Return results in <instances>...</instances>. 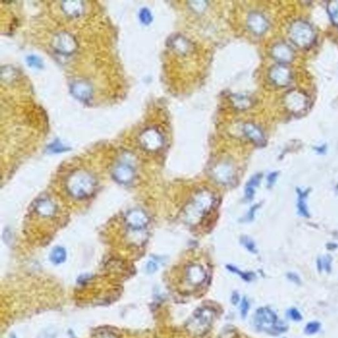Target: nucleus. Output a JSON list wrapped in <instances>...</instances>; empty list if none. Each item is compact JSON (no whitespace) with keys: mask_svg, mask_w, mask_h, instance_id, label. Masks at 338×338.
<instances>
[{"mask_svg":"<svg viewBox=\"0 0 338 338\" xmlns=\"http://www.w3.org/2000/svg\"><path fill=\"white\" fill-rule=\"evenodd\" d=\"M65 186L67 192L74 198H87L96 190L97 181L89 172L76 171L68 176Z\"/></svg>","mask_w":338,"mask_h":338,"instance_id":"nucleus-1","label":"nucleus"},{"mask_svg":"<svg viewBox=\"0 0 338 338\" xmlns=\"http://www.w3.org/2000/svg\"><path fill=\"white\" fill-rule=\"evenodd\" d=\"M213 311L209 308H201L194 313L188 323V328L196 334L207 332L212 324Z\"/></svg>","mask_w":338,"mask_h":338,"instance_id":"nucleus-2","label":"nucleus"},{"mask_svg":"<svg viewBox=\"0 0 338 338\" xmlns=\"http://www.w3.org/2000/svg\"><path fill=\"white\" fill-rule=\"evenodd\" d=\"M256 327L260 330L269 333L278 332L280 328L278 326V318L272 310L267 308H261L255 316Z\"/></svg>","mask_w":338,"mask_h":338,"instance_id":"nucleus-3","label":"nucleus"},{"mask_svg":"<svg viewBox=\"0 0 338 338\" xmlns=\"http://www.w3.org/2000/svg\"><path fill=\"white\" fill-rule=\"evenodd\" d=\"M124 220L127 226L135 231L142 230L149 223V218L146 213L138 209H134L127 213Z\"/></svg>","mask_w":338,"mask_h":338,"instance_id":"nucleus-4","label":"nucleus"},{"mask_svg":"<svg viewBox=\"0 0 338 338\" xmlns=\"http://www.w3.org/2000/svg\"><path fill=\"white\" fill-rule=\"evenodd\" d=\"M112 175L118 183L127 185L132 182L135 177V170L131 165L120 163L113 170Z\"/></svg>","mask_w":338,"mask_h":338,"instance_id":"nucleus-5","label":"nucleus"},{"mask_svg":"<svg viewBox=\"0 0 338 338\" xmlns=\"http://www.w3.org/2000/svg\"><path fill=\"white\" fill-rule=\"evenodd\" d=\"M35 210L40 216L50 217L55 215L57 208L51 199L41 198L36 202Z\"/></svg>","mask_w":338,"mask_h":338,"instance_id":"nucleus-6","label":"nucleus"},{"mask_svg":"<svg viewBox=\"0 0 338 338\" xmlns=\"http://www.w3.org/2000/svg\"><path fill=\"white\" fill-rule=\"evenodd\" d=\"M142 146L148 150H156L162 145V138L160 136L156 133H146L142 136Z\"/></svg>","mask_w":338,"mask_h":338,"instance_id":"nucleus-7","label":"nucleus"},{"mask_svg":"<svg viewBox=\"0 0 338 338\" xmlns=\"http://www.w3.org/2000/svg\"><path fill=\"white\" fill-rule=\"evenodd\" d=\"M188 279L192 284L199 285L205 280V272L200 266L193 265L188 269Z\"/></svg>","mask_w":338,"mask_h":338,"instance_id":"nucleus-8","label":"nucleus"},{"mask_svg":"<svg viewBox=\"0 0 338 338\" xmlns=\"http://www.w3.org/2000/svg\"><path fill=\"white\" fill-rule=\"evenodd\" d=\"M297 192H298L299 196V203L298 205H297L299 212L301 215H303V216L308 217H309V213H308V208L305 201V199L307 196L308 192H303L299 189L297 190Z\"/></svg>","mask_w":338,"mask_h":338,"instance_id":"nucleus-9","label":"nucleus"},{"mask_svg":"<svg viewBox=\"0 0 338 338\" xmlns=\"http://www.w3.org/2000/svg\"><path fill=\"white\" fill-rule=\"evenodd\" d=\"M52 262L56 264H61L64 262L66 258V253L62 247L58 246L52 251L51 256Z\"/></svg>","mask_w":338,"mask_h":338,"instance_id":"nucleus-10","label":"nucleus"},{"mask_svg":"<svg viewBox=\"0 0 338 338\" xmlns=\"http://www.w3.org/2000/svg\"><path fill=\"white\" fill-rule=\"evenodd\" d=\"M242 244L251 253H256V249L255 242L248 237H242L241 238Z\"/></svg>","mask_w":338,"mask_h":338,"instance_id":"nucleus-11","label":"nucleus"},{"mask_svg":"<svg viewBox=\"0 0 338 338\" xmlns=\"http://www.w3.org/2000/svg\"><path fill=\"white\" fill-rule=\"evenodd\" d=\"M321 325L317 322H311L308 323L306 326L305 331L308 334H313V333H317L319 330Z\"/></svg>","mask_w":338,"mask_h":338,"instance_id":"nucleus-12","label":"nucleus"},{"mask_svg":"<svg viewBox=\"0 0 338 338\" xmlns=\"http://www.w3.org/2000/svg\"><path fill=\"white\" fill-rule=\"evenodd\" d=\"M96 338H119L114 333L106 330H101L96 333Z\"/></svg>","mask_w":338,"mask_h":338,"instance_id":"nucleus-13","label":"nucleus"},{"mask_svg":"<svg viewBox=\"0 0 338 338\" xmlns=\"http://www.w3.org/2000/svg\"><path fill=\"white\" fill-rule=\"evenodd\" d=\"M262 174H256L255 176L252 177L250 181L247 183L246 186H249V187L255 188L258 187V185L260 184V181L261 178H262Z\"/></svg>","mask_w":338,"mask_h":338,"instance_id":"nucleus-14","label":"nucleus"},{"mask_svg":"<svg viewBox=\"0 0 338 338\" xmlns=\"http://www.w3.org/2000/svg\"><path fill=\"white\" fill-rule=\"evenodd\" d=\"M140 17L142 21L145 22V24H149V22H150L151 21L150 13H149L148 10H146V9L143 10L142 12H141Z\"/></svg>","mask_w":338,"mask_h":338,"instance_id":"nucleus-15","label":"nucleus"},{"mask_svg":"<svg viewBox=\"0 0 338 338\" xmlns=\"http://www.w3.org/2000/svg\"><path fill=\"white\" fill-rule=\"evenodd\" d=\"M255 192V188L246 186V188H245V196H246V198L248 200L251 201L253 199Z\"/></svg>","mask_w":338,"mask_h":338,"instance_id":"nucleus-16","label":"nucleus"},{"mask_svg":"<svg viewBox=\"0 0 338 338\" xmlns=\"http://www.w3.org/2000/svg\"><path fill=\"white\" fill-rule=\"evenodd\" d=\"M249 308V305L248 301H247L246 299L244 298L243 299V300H242L241 303V307H240V309H241V315L242 317L244 318L246 316Z\"/></svg>","mask_w":338,"mask_h":338,"instance_id":"nucleus-17","label":"nucleus"},{"mask_svg":"<svg viewBox=\"0 0 338 338\" xmlns=\"http://www.w3.org/2000/svg\"><path fill=\"white\" fill-rule=\"evenodd\" d=\"M290 317H291L292 319H294V321H300L302 319L301 314L300 312L298 311L296 308H292L289 312Z\"/></svg>","mask_w":338,"mask_h":338,"instance_id":"nucleus-18","label":"nucleus"},{"mask_svg":"<svg viewBox=\"0 0 338 338\" xmlns=\"http://www.w3.org/2000/svg\"><path fill=\"white\" fill-rule=\"evenodd\" d=\"M157 269V265L153 261H149L147 265V271L149 273H154Z\"/></svg>","mask_w":338,"mask_h":338,"instance_id":"nucleus-19","label":"nucleus"},{"mask_svg":"<svg viewBox=\"0 0 338 338\" xmlns=\"http://www.w3.org/2000/svg\"><path fill=\"white\" fill-rule=\"evenodd\" d=\"M278 172H272L268 177H267V181H268V184L269 186L273 185L274 183L276 182L277 177H278Z\"/></svg>","mask_w":338,"mask_h":338,"instance_id":"nucleus-20","label":"nucleus"},{"mask_svg":"<svg viewBox=\"0 0 338 338\" xmlns=\"http://www.w3.org/2000/svg\"><path fill=\"white\" fill-rule=\"evenodd\" d=\"M28 61L29 63L32 65H34V66L39 67L40 65V60L37 58L34 57V56L28 58Z\"/></svg>","mask_w":338,"mask_h":338,"instance_id":"nucleus-21","label":"nucleus"},{"mask_svg":"<svg viewBox=\"0 0 338 338\" xmlns=\"http://www.w3.org/2000/svg\"><path fill=\"white\" fill-rule=\"evenodd\" d=\"M228 267H229V269H230L231 271L235 272H236V273H237V274H240L239 269H237V268H236L235 267H234V266H231V265H229ZM241 276H242V278H244L245 280H249V276H246V275H245L244 274H243V273H241Z\"/></svg>","mask_w":338,"mask_h":338,"instance_id":"nucleus-22","label":"nucleus"},{"mask_svg":"<svg viewBox=\"0 0 338 338\" xmlns=\"http://www.w3.org/2000/svg\"><path fill=\"white\" fill-rule=\"evenodd\" d=\"M288 278L290 279L292 281H294L295 283H299L300 282V279H299V277L296 275V274H289V275H288Z\"/></svg>","mask_w":338,"mask_h":338,"instance_id":"nucleus-23","label":"nucleus"},{"mask_svg":"<svg viewBox=\"0 0 338 338\" xmlns=\"http://www.w3.org/2000/svg\"><path fill=\"white\" fill-rule=\"evenodd\" d=\"M258 206H254L253 208L251 209V210L250 211V212H249V214L248 215V219H249V221H251L252 219L254 218V213H255L256 209H257Z\"/></svg>","mask_w":338,"mask_h":338,"instance_id":"nucleus-24","label":"nucleus"}]
</instances>
